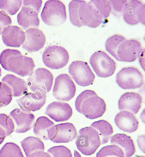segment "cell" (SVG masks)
I'll list each match as a JSON object with an SVG mask.
<instances>
[{
  "instance_id": "cell-1",
  "label": "cell",
  "mask_w": 145,
  "mask_h": 157,
  "mask_svg": "<svg viewBox=\"0 0 145 157\" xmlns=\"http://www.w3.org/2000/svg\"><path fill=\"white\" fill-rule=\"evenodd\" d=\"M69 9L70 21L76 27L86 26L95 28L98 27L104 20L89 2L72 1L69 4Z\"/></svg>"
},
{
  "instance_id": "cell-2",
  "label": "cell",
  "mask_w": 145,
  "mask_h": 157,
  "mask_svg": "<svg viewBox=\"0 0 145 157\" xmlns=\"http://www.w3.org/2000/svg\"><path fill=\"white\" fill-rule=\"evenodd\" d=\"M0 63L5 70L21 77L30 76L35 67L32 58L23 56L16 49H6L2 52Z\"/></svg>"
},
{
  "instance_id": "cell-3",
  "label": "cell",
  "mask_w": 145,
  "mask_h": 157,
  "mask_svg": "<svg viewBox=\"0 0 145 157\" xmlns=\"http://www.w3.org/2000/svg\"><path fill=\"white\" fill-rule=\"evenodd\" d=\"M75 108L79 113L90 119H95L105 113L106 105L105 101L94 91L86 90L78 96L75 102Z\"/></svg>"
},
{
  "instance_id": "cell-4",
  "label": "cell",
  "mask_w": 145,
  "mask_h": 157,
  "mask_svg": "<svg viewBox=\"0 0 145 157\" xmlns=\"http://www.w3.org/2000/svg\"><path fill=\"white\" fill-rule=\"evenodd\" d=\"M76 138L77 147L85 155L94 154L101 145L98 133L91 127H84L80 129Z\"/></svg>"
},
{
  "instance_id": "cell-5",
  "label": "cell",
  "mask_w": 145,
  "mask_h": 157,
  "mask_svg": "<svg viewBox=\"0 0 145 157\" xmlns=\"http://www.w3.org/2000/svg\"><path fill=\"white\" fill-rule=\"evenodd\" d=\"M21 10L17 16V23L24 29L30 27H38L40 11L42 1H24Z\"/></svg>"
},
{
  "instance_id": "cell-6",
  "label": "cell",
  "mask_w": 145,
  "mask_h": 157,
  "mask_svg": "<svg viewBox=\"0 0 145 157\" xmlns=\"http://www.w3.org/2000/svg\"><path fill=\"white\" fill-rule=\"evenodd\" d=\"M41 17L44 22L49 26L62 25L67 18L65 5L60 1H47L42 11Z\"/></svg>"
},
{
  "instance_id": "cell-7",
  "label": "cell",
  "mask_w": 145,
  "mask_h": 157,
  "mask_svg": "<svg viewBox=\"0 0 145 157\" xmlns=\"http://www.w3.org/2000/svg\"><path fill=\"white\" fill-rule=\"evenodd\" d=\"M116 82L124 90H135L143 85L144 80L143 74L138 68L128 67L123 68L117 73Z\"/></svg>"
},
{
  "instance_id": "cell-8",
  "label": "cell",
  "mask_w": 145,
  "mask_h": 157,
  "mask_svg": "<svg viewBox=\"0 0 145 157\" xmlns=\"http://www.w3.org/2000/svg\"><path fill=\"white\" fill-rule=\"evenodd\" d=\"M70 59L67 49L61 46H49L42 55L44 64L47 67L53 70H59L65 67Z\"/></svg>"
},
{
  "instance_id": "cell-9",
  "label": "cell",
  "mask_w": 145,
  "mask_h": 157,
  "mask_svg": "<svg viewBox=\"0 0 145 157\" xmlns=\"http://www.w3.org/2000/svg\"><path fill=\"white\" fill-rule=\"evenodd\" d=\"M90 63L97 75L101 78L109 77L116 70V62L105 52H94L90 58Z\"/></svg>"
},
{
  "instance_id": "cell-10",
  "label": "cell",
  "mask_w": 145,
  "mask_h": 157,
  "mask_svg": "<svg viewBox=\"0 0 145 157\" xmlns=\"http://www.w3.org/2000/svg\"><path fill=\"white\" fill-rule=\"evenodd\" d=\"M53 75L50 71L45 68H38L33 72L27 79V85L33 92L51 91L53 82Z\"/></svg>"
},
{
  "instance_id": "cell-11",
  "label": "cell",
  "mask_w": 145,
  "mask_h": 157,
  "mask_svg": "<svg viewBox=\"0 0 145 157\" xmlns=\"http://www.w3.org/2000/svg\"><path fill=\"white\" fill-rule=\"evenodd\" d=\"M76 88L73 80L67 74L58 76L55 80L53 95L58 100L69 101L75 96Z\"/></svg>"
},
{
  "instance_id": "cell-12",
  "label": "cell",
  "mask_w": 145,
  "mask_h": 157,
  "mask_svg": "<svg viewBox=\"0 0 145 157\" xmlns=\"http://www.w3.org/2000/svg\"><path fill=\"white\" fill-rule=\"evenodd\" d=\"M69 72L77 84L83 87L92 84L95 79L94 73L85 61L72 62L69 66Z\"/></svg>"
},
{
  "instance_id": "cell-13",
  "label": "cell",
  "mask_w": 145,
  "mask_h": 157,
  "mask_svg": "<svg viewBox=\"0 0 145 157\" xmlns=\"http://www.w3.org/2000/svg\"><path fill=\"white\" fill-rule=\"evenodd\" d=\"M144 50L139 40L135 39H126L119 47L117 60L122 62H133L140 56Z\"/></svg>"
},
{
  "instance_id": "cell-14",
  "label": "cell",
  "mask_w": 145,
  "mask_h": 157,
  "mask_svg": "<svg viewBox=\"0 0 145 157\" xmlns=\"http://www.w3.org/2000/svg\"><path fill=\"white\" fill-rule=\"evenodd\" d=\"M145 5L139 1H127L123 11L124 20L129 25H145Z\"/></svg>"
},
{
  "instance_id": "cell-15",
  "label": "cell",
  "mask_w": 145,
  "mask_h": 157,
  "mask_svg": "<svg viewBox=\"0 0 145 157\" xmlns=\"http://www.w3.org/2000/svg\"><path fill=\"white\" fill-rule=\"evenodd\" d=\"M47 93L44 91H36L26 93L17 100L22 109L27 111L36 112L43 107L47 100Z\"/></svg>"
},
{
  "instance_id": "cell-16",
  "label": "cell",
  "mask_w": 145,
  "mask_h": 157,
  "mask_svg": "<svg viewBox=\"0 0 145 157\" xmlns=\"http://www.w3.org/2000/svg\"><path fill=\"white\" fill-rule=\"evenodd\" d=\"M10 116L15 124V131L18 133H22L30 130L32 127L35 116L30 112L21 108L13 109Z\"/></svg>"
},
{
  "instance_id": "cell-17",
  "label": "cell",
  "mask_w": 145,
  "mask_h": 157,
  "mask_svg": "<svg viewBox=\"0 0 145 157\" xmlns=\"http://www.w3.org/2000/svg\"><path fill=\"white\" fill-rule=\"evenodd\" d=\"M45 113L53 120L60 122L70 119L73 114V111L68 103L55 101L47 106Z\"/></svg>"
},
{
  "instance_id": "cell-18",
  "label": "cell",
  "mask_w": 145,
  "mask_h": 157,
  "mask_svg": "<svg viewBox=\"0 0 145 157\" xmlns=\"http://www.w3.org/2000/svg\"><path fill=\"white\" fill-rule=\"evenodd\" d=\"M25 40L22 48L29 52H36L44 48L46 38L41 30L38 28L28 29L25 32Z\"/></svg>"
},
{
  "instance_id": "cell-19",
  "label": "cell",
  "mask_w": 145,
  "mask_h": 157,
  "mask_svg": "<svg viewBox=\"0 0 145 157\" xmlns=\"http://www.w3.org/2000/svg\"><path fill=\"white\" fill-rule=\"evenodd\" d=\"M142 103V96L139 93L126 92L119 99L118 109L120 110L127 111L135 115L141 109Z\"/></svg>"
},
{
  "instance_id": "cell-20",
  "label": "cell",
  "mask_w": 145,
  "mask_h": 157,
  "mask_svg": "<svg viewBox=\"0 0 145 157\" xmlns=\"http://www.w3.org/2000/svg\"><path fill=\"white\" fill-rule=\"evenodd\" d=\"M35 134L44 140H51L56 133V127L53 122L45 116H41L37 119L34 126Z\"/></svg>"
},
{
  "instance_id": "cell-21",
  "label": "cell",
  "mask_w": 145,
  "mask_h": 157,
  "mask_svg": "<svg viewBox=\"0 0 145 157\" xmlns=\"http://www.w3.org/2000/svg\"><path fill=\"white\" fill-rule=\"evenodd\" d=\"M2 40L6 46L19 48L24 43L26 38L23 29L16 26H10L5 28L2 33Z\"/></svg>"
},
{
  "instance_id": "cell-22",
  "label": "cell",
  "mask_w": 145,
  "mask_h": 157,
  "mask_svg": "<svg viewBox=\"0 0 145 157\" xmlns=\"http://www.w3.org/2000/svg\"><path fill=\"white\" fill-rule=\"evenodd\" d=\"M115 124L121 130L128 133L135 132L139 127V121L135 115L127 111H120L115 116Z\"/></svg>"
},
{
  "instance_id": "cell-23",
  "label": "cell",
  "mask_w": 145,
  "mask_h": 157,
  "mask_svg": "<svg viewBox=\"0 0 145 157\" xmlns=\"http://www.w3.org/2000/svg\"><path fill=\"white\" fill-rule=\"evenodd\" d=\"M21 143L26 157H43L45 153L44 145L39 138L27 137Z\"/></svg>"
},
{
  "instance_id": "cell-24",
  "label": "cell",
  "mask_w": 145,
  "mask_h": 157,
  "mask_svg": "<svg viewBox=\"0 0 145 157\" xmlns=\"http://www.w3.org/2000/svg\"><path fill=\"white\" fill-rule=\"evenodd\" d=\"M56 133L51 140L55 143H67L73 141L76 138L77 132L72 123H66L56 125Z\"/></svg>"
},
{
  "instance_id": "cell-25",
  "label": "cell",
  "mask_w": 145,
  "mask_h": 157,
  "mask_svg": "<svg viewBox=\"0 0 145 157\" xmlns=\"http://www.w3.org/2000/svg\"><path fill=\"white\" fill-rule=\"evenodd\" d=\"M2 82L10 88L14 97L22 96L28 92L27 84L25 80L13 75H6L2 79Z\"/></svg>"
},
{
  "instance_id": "cell-26",
  "label": "cell",
  "mask_w": 145,
  "mask_h": 157,
  "mask_svg": "<svg viewBox=\"0 0 145 157\" xmlns=\"http://www.w3.org/2000/svg\"><path fill=\"white\" fill-rule=\"evenodd\" d=\"M110 142L121 149L125 157L132 156L135 153L136 148L133 140L130 136L124 134H116L111 137Z\"/></svg>"
},
{
  "instance_id": "cell-27",
  "label": "cell",
  "mask_w": 145,
  "mask_h": 157,
  "mask_svg": "<svg viewBox=\"0 0 145 157\" xmlns=\"http://www.w3.org/2000/svg\"><path fill=\"white\" fill-rule=\"evenodd\" d=\"M91 127L97 131L99 136L101 144L107 143L113 133V129L109 122L104 120L98 121L92 123Z\"/></svg>"
},
{
  "instance_id": "cell-28",
  "label": "cell",
  "mask_w": 145,
  "mask_h": 157,
  "mask_svg": "<svg viewBox=\"0 0 145 157\" xmlns=\"http://www.w3.org/2000/svg\"><path fill=\"white\" fill-rule=\"evenodd\" d=\"M14 122L10 116L0 114V138H5L15 131Z\"/></svg>"
},
{
  "instance_id": "cell-29",
  "label": "cell",
  "mask_w": 145,
  "mask_h": 157,
  "mask_svg": "<svg viewBox=\"0 0 145 157\" xmlns=\"http://www.w3.org/2000/svg\"><path fill=\"white\" fill-rule=\"evenodd\" d=\"M126 39L124 36L120 35L115 34L111 36L105 42L106 51L117 59V52L119 47Z\"/></svg>"
},
{
  "instance_id": "cell-30",
  "label": "cell",
  "mask_w": 145,
  "mask_h": 157,
  "mask_svg": "<svg viewBox=\"0 0 145 157\" xmlns=\"http://www.w3.org/2000/svg\"><path fill=\"white\" fill-rule=\"evenodd\" d=\"M0 157H25L20 147L16 144H5L0 150Z\"/></svg>"
},
{
  "instance_id": "cell-31",
  "label": "cell",
  "mask_w": 145,
  "mask_h": 157,
  "mask_svg": "<svg viewBox=\"0 0 145 157\" xmlns=\"http://www.w3.org/2000/svg\"><path fill=\"white\" fill-rule=\"evenodd\" d=\"M96 157H125L124 151L118 146L111 145L105 146L97 152Z\"/></svg>"
},
{
  "instance_id": "cell-32",
  "label": "cell",
  "mask_w": 145,
  "mask_h": 157,
  "mask_svg": "<svg viewBox=\"0 0 145 157\" xmlns=\"http://www.w3.org/2000/svg\"><path fill=\"white\" fill-rule=\"evenodd\" d=\"M90 3L103 17L105 19L109 16L111 12L109 1H91Z\"/></svg>"
},
{
  "instance_id": "cell-33",
  "label": "cell",
  "mask_w": 145,
  "mask_h": 157,
  "mask_svg": "<svg viewBox=\"0 0 145 157\" xmlns=\"http://www.w3.org/2000/svg\"><path fill=\"white\" fill-rule=\"evenodd\" d=\"M22 4V1H1L0 9L10 15H15Z\"/></svg>"
},
{
  "instance_id": "cell-34",
  "label": "cell",
  "mask_w": 145,
  "mask_h": 157,
  "mask_svg": "<svg viewBox=\"0 0 145 157\" xmlns=\"http://www.w3.org/2000/svg\"><path fill=\"white\" fill-rule=\"evenodd\" d=\"M13 99L11 91L3 82H0V105L4 107L9 105Z\"/></svg>"
},
{
  "instance_id": "cell-35",
  "label": "cell",
  "mask_w": 145,
  "mask_h": 157,
  "mask_svg": "<svg viewBox=\"0 0 145 157\" xmlns=\"http://www.w3.org/2000/svg\"><path fill=\"white\" fill-rule=\"evenodd\" d=\"M52 157H72L70 149L63 146H55L47 151Z\"/></svg>"
},
{
  "instance_id": "cell-36",
  "label": "cell",
  "mask_w": 145,
  "mask_h": 157,
  "mask_svg": "<svg viewBox=\"0 0 145 157\" xmlns=\"http://www.w3.org/2000/svg\"><path fill=\"white\" fill-rule=\"evenodd\" d=\"M127 1H109L111 11L114 15L122 14L125 4Z\"/></svg>"
},
{
  "instance_id": "cell-37",
  "label": "cell",
  "mask_w": 145,
  "mask_h": 157,
  "mask_svg": "<svg viewBox=\"0 0 145 157\" xmlns=\"http://www.w3.org/2000/svg\"><path fill=\"white\" fill-rule=\"evenodd\" d=\"M12 24L11 17L4 11H0V35H2L5 28L10 26Z\"/></svg>"
},
{
  "instance_id": "cell-38",
  "label": "cell",
  "mask_w": 145,
  "mask_h": 157,
  "mask_svg": "<svg viewBox=\"0 0 145 157\" xmlns=\"http://www.w3.org/2000/svg\"><path fill=\"white\" fill-rule=\"evenodd\" d=\"M137 142L139 149L143 153H145V136L144 135H141L138 137Z\"/></svg>"
},
{
  "instance_id": "cell-39",
  "label": "cell",
  "mask_w": 145,
  "mask_h": 157,
  "mask_svg": "<svg viewBox=\"0 0 145 157\" xmlns=\"http://www.w3.org/2000/svg\"><path fill=\"white\" fill-rule=\"evenodd\" d=\"M145 111L144 110H143V112L142 113V114L141 115V119L142 121H143V123H144L145 122Z\"/></svg>"
},
{
  "instance_id": "cell-40",
  "label": "cell",
  "mask_w": 145,
  "mask_h": 157,
  "mask_svg": "<svg viewBox=\"0 0 145 157\" xmlns=\"http://www.w3.org/2000/svg\"><path fill=\"white\" fill-rule=\"evenodd\" d=\"M74 157H81V155L76 150L74 151Z\"/></svg>"
},
{
  "instance_id": "cell-41",
  "label": "cell",
  "mask_w": 145,
  "mask_h": 157,
  "mask_svg": "<svg viewBox=\"0 0 145 157\" xmlns=\"http://www.w3.org/2000/svg\"><path fill=\"white\" fill-rule=\"evenodd\" d=\"M43 157H52L51 155L49 154L48 152H45V153Z\"/></svg>"
},
{
  "instance_id": "cell-42",
  "label": "cell",
  "mask_w": 145,
  "mask_h": 157,
  "mask_svg": "<svg viewBox=\"0 0 145 157\" xmlns=\"http://www.w3.org/2000/svg\"><path fill=\"white\" fill-rule=\"evenodd\" d=\"M4 139H5V138H0V145H1V144L2 143L4 142Z\"/></svg>"
},
{
  "instance_id": "cell-43",
  "label": "cell",
  "mask_w": 145,
  "mask_h": 157,
  "mask_svg": "<svg viewBox=\"0 0 145 157\" xmlns=\"http://www.w3.org/2000/svg\"><path fill=\"white\" fill-rule=\"evenodd\" d=\"M2 70H1V68H0V77H1V75H2Z\"/></svg>"
},
{
  "instance_id": "cell-44",
  "label": "cell",
  "mask_w": 145,
  "mask_h": 157,
  "mask_svg": "<svg viewBox=\"0 0 145 157\" xmlns=\"http://www.w3.org/2000/svg\"><path fill=\"white\" fill-rule=\"evenodd\" d=\"M137 157H145L144 156H138Z\"/></svg>"
},
{
  "instance_id": "cell-45",
  "label": "cell",
  "mask_w": 145,
  "mask_h": 157,
  "mask_svg": "<svg viewBox=\"0 0 145 157\" xmlns=\"http://www.w3.org/2000/svg\"><path fill=\"white\" fill-rule=\"evenodd\" d=\"M1 107H1V105H0V108H1Z\"/></svg>"
}]
</instances>
